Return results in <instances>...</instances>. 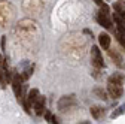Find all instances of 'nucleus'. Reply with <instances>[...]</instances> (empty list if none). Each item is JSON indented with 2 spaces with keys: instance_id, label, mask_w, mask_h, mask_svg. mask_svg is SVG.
<instances>
[{
  "instance_id": "3",
  "label": "nucleus",
  "mask_w": 125,
  "mask_h": 124,
  "mask_svg": "<svg viewBox=\"0 0 125 124\" xmlns=\"http://www.w3.org/2000/svg\"><path fill=\"white\" fill-rule=\"evenodd\" d=\"M107 91H109V94H110V97H113V99H119V97H122V94H124L122 84H113V82H109V85H107Z\"/></svg>"
},
{
  "instance_id": "9",
  "label": "nucleus",
  "mask_w": 125,
  "mask_h": 124,
  "mask_svg": "<svg viewBox=\"0 0 125 124\" xmlns=\"http://www.w3.org/2000/svg\"><path fill=\"white\" fill-rule=\"evenodd\" d=\"M125 81V76L122 73H115L112 76H109V82H113V84H124Z\"/></svg>"
},
{
  "instance_id": "10",
  "label": "nucleus",
  "mask_w": 125,
  "mask_h": 124,
  "mask_svg": "<svg viewBox=\"0 0 125 124\" xmlns=\"http://www.w3.org/2000/svg\"><path fill=\"white\" fill-rule=\"evenodd\" d=\"M113 9H115V12L119 15V17L125 21V6H124V5H121L119 2H116V3L113 5Z\"/></svg>"
},
{
  "instance_id": "15",
  "label": "nucleus",
  "mask_w": 125,
  "mask_h": 124,
  "mask_svg": "<svg viewBox=\"0 0 125 124\" xmlns=\"http://www.w3.org/2000/svg\"><path fill=\"white\" fill-rule=\"evenodd\" d=\"M5 43H6V37L3 36V37H2V50H3V51H5Z\"/></svg>"
},
{
  "instance_id": "6",
  "label": "nucleus",
  "mask_w": 125,
  "mask_h": 124,
  "mask_svg": "<svg viewBox=\"0 0 125 124\" xmlns=\"http://www.w3.org/2000/svg\"><path fill=\"white\" fill-rule=\"evenodd\" d=\"M98 42H100V46L103 50H109L110 48V36L107 33H101L98 36Z\"/></svg>"
},
{
  "instance_id": "11",
  "label": "nucleus",
  "mask_w": 125,
  "mask_h": 124,
  "mask_svg": "<svg viewBox=\"0 0 125 124\" xmlns=\"http://www.w3.org/2000/svg\"><path fill=\"white\" fill-rule=\"evenodd\" d=\"M92 93H94V94H95L98 99H101V100H106V99H107V93H106L103 88H100V87H95Z\"/></svg>"
},
{
  "instance_id": "2",
  "label": "nucleus",
  "mask_w": 125,
  "mask_h": 124,
  "mask_svg": "<svg viewBox=\"0 0 125 124\" xmlns=\"http://www.w3.org/2000/svg\"><path fill=\"white\" fill-rule=\"evenodd\" d=\"M76 99H74V96H64V97H61L60 99V102H58V109L60 111H66V109H69V108H72V106H76Z\"/></svg>"
},
{
  "instance_id": "14",
  "label": "nucleus",
  "mask_w": 125,
  "mask_h": 124,
  "mask_svg": "<svg viewBox=\"0 0 125 124\" xmlns=\"http://www.w3.org/2000/svg\"><path fill=\"white\" fill-rule=\"evenodd\" d=\"M52 117H54V115H52V114H51L49 111H46V112H45V120H46V121H49V123H51Z\"/></svg>"
},
{
  "instance_id": "7",
  "label": "nucleus",
  "mask_w": 125,
  "mask_h": 124,
  "mask_svg": "<svg viewBox=\"0 0 125 124\" xmlns=\"http://www.w3.org/2000/svg\"><path fill=\"white\" fill-rule=\"evenodd\" d=\"M109 52H110V57L113 58V61H115V64L118 66V67H121V69H124L125 67V64H124V58L121 57V54L118 52V51H109Z\"/></svg>"
},
{
  "instance_id": "16",
  "label": "nucleus",
  "mask_w": 125,
  "mask_h": 124,
  "mask_svg": "<svg viewBox=\"0 0 125 124\" xmlns=\"http://www.w3.org/2000/svg\"><path fill=\"white\" fill-rule=\"evenodd\" d=\"M94 2H95L98 6H103V5H104V2H103V0H94Z\"/></svg>"
},
{
  "instance_id": "1",
  "label": "nucleus",
  "mask_w": 125,
  "mask_h": 124,
  "mask_svg": "<svg viewBox=\"0 0 125 124\" xmlns=\"http://www.w3.org/2000/svg\"><path fill=\"white\" fill-rule=\"evenodd\" d=\"M91 61H92V66L97 69L104 67V60H103V55H101V51L98 46H92L91 48Z\"/></svg>"
},
{
  "instance_id": "13",
  "label": "nucleus",
  "mask_w": 125,
  "mask_h": 124,
  "mask_svg": "<svg viewBox=\"0 0 125 124\" xmlns=\"http://www.w3.org/2000/svg\"><path fill=\"white\" fill-rule=\"evenodd\" d=\"M31 73H33V67H31V69H27V70L24 72V75L21 76V78L25 81V79H28V78H30V75H31Z\"/></svg>"
},
{
  "instance_id": "8",
  "label": "nucleus",
  "mask_w": 125,
  "mask_h": 124,
  "mask_svg": "<svg viewBox=\"0 0 125 124\" xmlns=\"http://www.w3.org/2000/svg\"><path fill=\"white\" fill-rule=\"evenodd\" d=\"M91 115L95 118V120H100L104 115V109H103V108H100V106H92L91 108Z\"/></svg>"
},
{
  "instance_id": "4",
  "label": "nucleus",
  "mask_w": 125,
  "mask_h": 124,
  "mask_svg": "<svg viewBox=\"0 0 125 124\" xmlns=\"http://www.w3.org/2000/svg\"><path fill=\"white\" fill-rule=\"evenodd\" d=\"M97 23H98L100 25H103L104 28H107V30H112V28H113L112 20L109 18V15H106V13H103V12H98V15H97Z\"/></svg>"
},
{
  "instance_id": "5",
  "label": "nucleus",
  "mask_w": 125,
  "mask_h": 124,
  "mask_svg": "<svg viewBox=\"0 0 125 124\" xmlns=\"http://www.w3.org/2000/svg\"><path fill=\"white\" fill-rule=\"evenodd\" d=\"M45 103H46V99L39 94V97L34 100V111H36V115H43V112H45Z\"/></svg>"
},
{
  "instance_id": "12",
  "label": "nucleus",
  "mask_w": 125,
  "mask_h": 124,
  "mask_svg": "<svg viewBox=\"0 0 125 124\" xmlns=\"http://www.w3.org/2000/svg\"><path fill=\"white\" fill-rule=\"evenodd\" d=\"M0 85H2V88L6 87V79H5V75H3V70L0 69Z\"/></svg>"
}]
</instances>
